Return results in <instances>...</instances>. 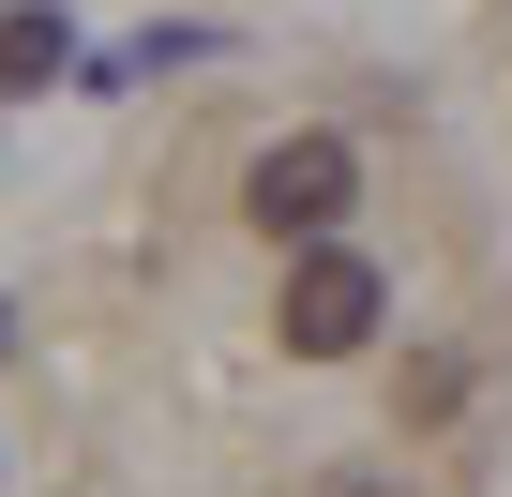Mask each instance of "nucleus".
<instances>
[{"instance_id":"1","label":"nucleus","mask_w":512,"mask_h":497,"mask_svg":"<svg viewBox=\"0 0 512 497\" xmlns=\"http://www.w3.org/2000/svg\"><path fill=\"white\" fill-rule=\"evenodd\" d=\"M347 196H362L347 136H272V151H256V181H241V211L272 226V241H332V226H347Z\"/></svg>"},{"instance_id":"2","label":"nucleus","mask_w":512,"mask_h":497,"mask_svg":"<svg viewBox=\"0 0 512 497\" xmlns=\"http://www.w3.org/2000/svg\"><path fill=\"white\" fill-rule=\"evenodd\" d=\"M362 332H377V272H362V257H302V272H287V347H302V362H347Z\"/></svg>"},{"instance_id":"3","label":"nucleus","mask_w":512,"mask_h":497,"mask_svg":"<svg viewBox=\"0 0 512 497\" xmlns=\"http://www.w3.org/2000/svg\"><path fill=\"white\" fill-rule=\"evenodd\" d=\"M61 61H76V31H61V16H0V91H46Z\"/></svg>"},{"instance_id":"4","label":"nucleus","mask_w":512,"mask_h":497,"mask_svg":"<svg viewBox=\"0 0 512 497\" xmlns=\"http://www.w3.org/2000/svg\"><path fill=\"white\" fill-rule=\"evenodd\" d=\"M317 497H407V482H362V467H347V482H317Z\"/></svg>"}]
</instances>
